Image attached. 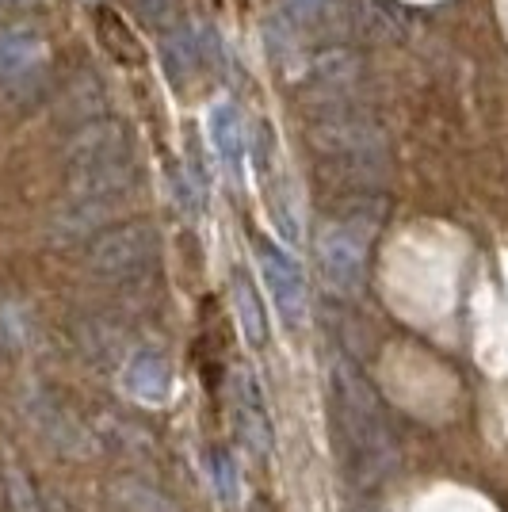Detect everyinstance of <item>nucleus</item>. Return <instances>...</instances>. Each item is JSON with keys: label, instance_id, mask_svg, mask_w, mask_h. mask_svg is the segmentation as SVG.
<instances>
[{"label": "nucleus", "instance_id": "423d86ee", "mask_svg": "<svg viewBox=\"0 0 508 512\" xmlns=\"http://www.w3.org/2000/svg\"><path fill=\"white\" fill-rule=\"evenodd\" d=\"M46 65V43L31 31H4L0 35V88L16 92V88L35 85V77Z\"/></svg>", "mask_w": 508, "mask_h": 512}, {"label": "nucleus", "instance_id": "4468645a", "mask_svg": "<svg viewBox=\"0 0 508 512\" xmlns=\"http://www.w3.org/2000/svg\"><path fill=\"white\" fill-rule=\"evenodd\" d=\"M134 4L146 23H165V16L172 12V0H134Z\"/></svg>", "mask_w": 508, "mask_h": 512}, {"label": "nucleus", "instance_id": "0eeeda50", "mask_svg": "<svg viewBox=\"0 0 508 512\" xmlns=\"http://www.w3.org/2000/svg\"><path fill=\"white\" fill-rule=\"evenodd\" d=\"M123 390L142 406H165L172 394V367L153 352H138L123 367Z\"/></svg>", "mask_w": 508, "mask_h": 512}, {"label": "nucleus", "instance_id": "ddd939ff", "mask_svg": "<svg viewBox=\"0 0 508 512\" xmlns=\"http://www.w3.org/2000/svg\"><path fill=\"white\" fill-rule=\"evenodd\" d=\"M214 478H218V482H222V493H226V501H237V478H230V459H226V455H214Z\"/></svg>", "mask_w": 508, "mask_h": 512}, {"label": "nucleus", "instance_id": "f03ea898", "mask_svg": "<svg viewBox=\"0 0 508 512\" xmlns=\"http://www.w3.org/2000/svg\"><path fill=\"white\" fill-rule=\"evenodd\" d=\"M337 409L344 440L352 448V474L360 470L363 478H375L386 470L390 459V432L379 413V402L371 398V390L360 383V375L337 371Z\"/></svg>", "mask_w": 508, "mask_h": 512}, {"label": "nucleus", "instance_id": "9b49d317", "mask_svg": "<svg viewBox=\"0 0 508 512\" xmlns=\"http://www.w3.org/2000/svg\"><path fill=\"white\" fill-rule=\"evenodd\" d=\"M96 27H100V39H104V46L111 50V58H119L123 65L142 62V46H138L134 31L123 23V16H119V12L100 8V12H96Z\"/></svg>", "mask_w": 508, "mask_h": 512}, {"label": "nucleus", "instance_id": "f257e3e1", "mask_svg": "<svg viewBox=\"0 0 508 512\" xmlns=\"http://www.w3.org/2000/svg\"><path fill=\"white\" fill-rule=\"evenodd\" d=\"M65 165H69V195L77 199L115 207L134 188V146L123 123L115 119H100L77 130V138L65 150Z\"/></svg>", "mask_w": 508, "mask_h": 512}, {"label": "nucleus", "instance_id": "7ed1b4c3", "mask_svg": "<svg viewBox=\"0 0 508 512\" xmlns=\"http://www.w3.org/2000/svg\"><path fill=\"white\" fill-rule=\"evenodd\" d=\"M157 256H161L157 230L146 222H127V226H115L92 241L88 272L104 283H130V279L146 276L157 264Z\"/></svg>", "mask_w": 508, "mask_h": 512}, {"label": "nucleus", "instance_id": "9d476101", "mask_svg": "<svg viewBox=\"0 0 508 512\" xmlns=\"http://www.w3.org/2000/svg\"><path fill=\"white\" fill-rule=\"evenodd\" d=\"M233 314L241 321V333L249 344H264L268 341V321H264V306L256 299L253 283L241 276H233Z\"/></svg>", "mask_w": 508, "mask_h": 512}, {"label": "nucleus", "instance_id": "f8f14e48", "mask_svg": "<svg viewBox=\"0 0 508 512\" xmlns=\"http://www.w3.org/2000/svg\"><path fill=\"white\" fill-rule=\"evenodd\" d=\"M115 505L123 512H176L169 497L146 486V482H119L115 486Z\"/></svg>", "mask_w": 508, "mask_h": 512}, {"label": "nucleus", "instance_id": "6e6552de", "mask_svg": "<svg viewBox=\"0 0 508 512\" xmlns=\"http://www.w3.org/2000/svg\"><path fill=\"white\" fill-rule=\"evenodd\" d=\"M207 130H211V146L218 150V157L230 169H241V161H245V123H241V111L233 104L211 107Z\"/></svg>", "mask_w": 508, "mask_h": 512}, {"label": "nucleus", "instance_id": "39448f33", "mask_svg": "<svg viewBox=\"0 0 508 512\" xmlns=\"http://www.w3.org/2000/svg\"><path fill=\"white\" fill-rule=\"evenodd\" d=\"M256 268L264 276V287L276 302L287 325H302L306 321V279L298 272V264L287 253H279L272 241L256 245Z\"/></svg>", "mask_w": 508, "mask_h": 512}, {"label": "nucleus", "instance_id": "20e7f679", "mask_svg": "<svg viewBox=\"0 0 508 512\" xmlns=\"http://www.w3.org/2000/svg\"><path fill=\"white\" fill-rule=\"evenodd\" d=\"M367 241L371 230L363 222H333L318 241L321 276L329 279V287L337 291H356L367 268Z\"/></svg>", "mask_w": 508, "mask_h": 512}, {"label": "nucleus", "instance_id": "1a4fd4ad", "mask_svg": "<svg viewBox=\"0 0 508 512\" xmlns=\"http://www.w3.org/2000/svg\"><path fill=\"white\" fill-rule=\"evenodd\" d=\"M165 73H169L172 81H188L191 73H199L203 69V35L195 31V27H180V31H172L169 39H165Z\"/></svg>", "mask_w": 508, "mask_h": 512}]
</instances>
